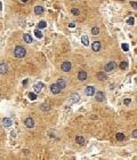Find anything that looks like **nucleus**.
Segmentation results:
<instances>
[{"mask_svg":"<svg viewBox=\"0 0 137 160\" xmlns=\"http://www.w3.org/2000/svg\"><path fill=\"white\" fill-rule=\"evenodd\" d=\"M14 55H15V57H17V58H23V57L26 55L25 48L22 47V46H17V47H15V49H14Z\"/></svg>","mask_w":137,"mask_h":160,"instance_id":"nucleus-1","label":"nucleus"},{"mask_svg":"<svg viewBox=\"0 0 137 160\" xmlns=\"http://www.w3.org/2000/svg\"><path fill=\"white\" fill-rule=\"evenodd\" d=\"M50 90H51V93H53V94H60L61 90H62V88L60 87V85L56 82V84H53V85L50 86Z\"/></svg>","mask_w":137,"mask_h":160,"instance_id":"nucleus-2","label":"nucleus"},{"mask_svg":"<svg viewBox=\"0 0 137 160\" xmlns=\"http://www.w3.org/2000/svg\"><path fill=\"white\" fill-rule=\"evenodd\" d=\"M115 66H117L115 62L111 61V62H109L107 64H106V65H105V71H106V72H111V71H113V70L115 69Z\"/></svg>","mask_w":137,"mask_h":160,"instance_id":"nucleus-3","label":"nucleus"},{"mask_svg":"<svg viewBox=\"0 0 137 160\" xmlns=\"http://www.w3.org/2000/svg\"><path fill=\"white\" fill-rule=\"evenodd\" d=\"M71 63L68 62V61H66V62H63L62 63V65H61V69H62V71L64 72H68L70 70H71Z\"/></svg>","mask_w":137,"mask_h":160,"instance_id":"nucleus-4","label":"nucleus"},{"mask_svg":"<svg viewBox=\"0 0 137 160\" xmlns=\"http://www.w3.org/2000/svg\"><path fill=\"white\" fill-rule=\"evenodd\" d=\"M104 97H105V95H104L103 91H96V94H95V98H96V101H98V102H103V101H104Z\"/></svg>","mask_w":137,"mask_h":160,"instance_id":"nucleus-5","label":"nucleus"},{"mask_svg":"<svg viewBox=\"0 0 137 160\" xmlns=\"http://www.w3.org/2000/svg\"><path fill=\"white\" fill-rule=\"evenodd\" d=\"M24 125H25L27 128H32L34 126V120L32 118H26L25 121H24Z\"/></svg>","mask_w":137,"mask_h":160,"instance_id":"nucleus-6","label":"nucleus"},{"mask_svg":"<svg viewBox=\"0 0 137 160\" xmlns=\"http://www.w3.org/2000/svg\"><path fill=\"white\" fill-rule=\"evenodd\" d=\"M85 93H86V95H88V96H93V95H95V88L93 86H88L86 88Z\"/></svg>","mask_w":137,"mask_h":160,"instance_id":"nucleus-7","label":"nucleus"},{"mask_svg":"<svg viewBox=\"0 0 137 160\" xmlns=\"http://www.w3.org/2000/svg\"><path fill=\"white\" fill-rule=\"evenodd\" d=\"M8 71V66H7V64L4 62H1L0 64V72H1V74H5V73H7Z\"/></svg>","mask_w":137,"mask_h":160,"instance_id":"nucleus-8","label":"nucleus"},{"mask_svg":"<svg viewBox=\"0 0 137 160\" xmlns=\"http://www.w3.org/2000/svg\"><path fill=\"white\" fill-rule=\"evenodd\" d=\"M43 87H45V85H43L42 82H38V84L34 85V91H35V93H40Z\"/></svg>","mask_w":137,"mask_h":160,"instance_id":"nucleus-9","label":"nucleus"},{"mask_svg":"<svg viewBox=\"0 0 137 160\" xmlns=\"http://www.w3.org/2000/svg\"><path fill=\"white\" fill-rule=\"evenodd\" d=\"M78 79L80 81H84V80L87 79V72L86 71H80L78 73Z\"/></svg>","mask_w":137,"mask_h":160,"instance_id":"nucleus-10","label":"nucleus"},{"mask_svg":"<svg viewBox=\"0 0 137 160\" xmlns=\"http://www.w3.org/2000/svg\"><path fill=\"white\" fill-rule=\"evenodd\" d=\"M91 49H93L94 52H98V50L101 49V42H99V41H95V42H93V45H91Z\"/></svg>","mask_w":137,"mask_h":160,"instance_id":"nucleus-11","label":"nucleus"},{"mask_svg":"<svg viewBox=\"0 0 137 160\" xmlns=\"http://www.w3.org/2000/svg\"><path fill=\"white\" fill-rule=\"evenodd\" d=\"M2 125H4L5 127H9V126L13 125V121H11L9 118H4V119H2Z\"/></svg>","mask_w":137,"mask_h":160,"instance_id":"nucleus-12","label":"nucleus"},{"mask_svg":"<svg viewBox=\"0 0 137 160\" xmlns=\"http://www.w3.org/2000/svg\"><path fill=\"white\" fill-rule=\"evenodd\" d=\"M34 13H35V15H41L43 13V8L41 6H35L34 7Z\"/></svg>","mask_w":137,"mask_h":160,"instance_id":"nucleus-13","label":"nucleus"},{"mask_svg":"<svg viewBox=\"0 0 137 160\" xmlns=\"http://www.w3.org/2000/svg\"><path fill=\"white\" fill-rule=\"evenodd\" d=\"M96 77H97V79H98V80H105V79H107V77H106L105 72H98V73L96 74Z\"/></svg>","mask_w":137,"mask_h":160,"instance_id":"nucleus-14","label":"nucleus"},{"mask_svg":"<svg viewBox=\"0 0 137 160\" xmlns=\"http://www.w3.org/2000/svg\"><path fill=\"white\" fill-rule=\"evenodd\" d=\"M23 39H24V41L27 42V44H31V42L33 41V40H32V37L30 36L29 33H25V34L23 36Z\"/></svg>","mask_w":137,"mask_h":160,"instance_id":"nucleus-15","label":"nucleus"},{"mask_svg":"<svg viewBox=\"0 0 137 160\" xmlns=\"http://www.w3.org/2000/svg\"><path fill=\"white\" fill-rule=\"evenodd\" d=\"M79 99H80V96L77 95V94H73V95L71 96V98H70V102H71V103H77Z\"/></svg>","mask_w":137,"mask_h":160,"instance_id":"nucleus-16","label":"nucleus"},{"mask_svg":"<svg viewBox=\"0 0 137 160\" xmlns=\"http://www.w3.org/2000/svg\"><path fill=\"white\" fill-rule=\"evenodd\" d=\"M57 84L60 85V87L62 89L66 87V82H65V80H64V79H58V80H57Z\"/></svg>","mask_w":137,"mask_h":160,"instance_id":"nucleus-17","label":"nucleus"},{"mask_svg":"<svg viewBox=\"0 0 137 160\" xmlns=\"http://www.w3.org/2000/svg\"><path fill=\"white\" fill-rule=\"evenodd\" d=\"M81 42H82V45H85V46H88V45H89V39H88V37L87 36L81 37Z\"/></svg>","mask_w":137,"mask_h":160,"instance_id":"nucleus-18","label":"nucleus"},{"mask_svg":"<svg viewBox=\"0 0 137 160\" xmlns=\"http://www.w3.org/2000/svg\"><path fill=\"white\" fill-rule=\"evenodd\" d=\"M76 142H77L78 144H80V145H82V144L85 143V138H84L82 136H77V137H76Z\"/></svg>","mask_w":137,"mask_h":160,"instance_id":"nucleus-19","label":"nucleus"},{"mask_svg":"<svg viewBox=\"0 0 137 160\" xmlns=\"http://www.w3.org/2000/svg\"><path fill=\"white\" fill-rule=\"evenodd\" d=\"M115 138L118 140V141H123L125 140V134L123 133H118L115 135Z\"/></svg>","mask_w":137,"mask_h":160,"instance_id":"nucleus-20","label":"nucleus"},{"mask_svg":"<svg viewBox=\"0 0 137 160\" xmlns=\"http://www.w3.org/2000/svg\"><path fill=\"white\" fill-rule=\"evenodd\" d=\"M91 34H94V36H97V34H99V29L98 27H93L91 29Z\"/></svg>","mask_w":137,"mask_h":160,"instance_id":"nucleus-21","label":"nucleus"},{"mask_svg":"<svg viewBox=\"0 0 137 160\" xmlns=\"http://www.w3.org/2000/svg\"><path fill=\"white\" fill-rule=\"evenodd\" d=\"M46 27H47V23H46L45 21H41V22H39V24H38V29H45Z\"/></svg>","mask_w":137,"mask_h":160,"instance_id":"nucleus-22","label":"nucleus"},{"mask_svg":"<svg viewBox=\"0 0 137 160\" xmlns=\"http://www.w3.org/2000/svg\"><path fill=\"white\" fill-rule=\"evenodd\" d=\"M34 34H35V37H37V38H39V39L43 37V34L41 33V31H40V30H35V31H34Z\"/></svg>","mask_w":137,"mask_h":160,"instance_id":"nucleus-23","label":"nucleus"},{"mask_svg":"<svg viewBox=\"0 0 137 160\" xmlns=\"http://www.w3.org/2000/svg\"><path fill=\"white\" fill-rule=\"evenodd\" d=\"M120 68H121V70H126V69L128 68V63L127 62H121L120 63Z\"/></svg>","mask_w":137,"mask_h":160,"instance_id":"nucleus-24","label":"nucleus"},{"mask_svg":"<svg viewBox=\"0 0 137 160\" xmlns=\"http://www.w3.org/2000/svg\"><path fill=\"white\" fill-rule=\"evenodd\" d=\"M40 109H41V110H45V111H48V110L50 109V107H49L47 103H45V104H42V105H40Z\"/></svg>","mask_w":137,"mask_h":160,"instance_id":"nucleus-25","label":"nucleus"},{"mask_svg":"<svg viewBox=\"0 0 137 160\" xmlns=\"http://www.w3.org/2000/svg\"><path fill=\"white\" fill-rule=\"evenodd\" d=\"M29 98L31 101H34V99H37V95L34 93H29Z\"/></svg>","mask_w":137,"mask_h":160,"instance_id":"nucleus-26","label":"nucleus"},{"mask_svg":"<svg viewBox=\"0 0 137 160\" xmlns=\"http://www.w3.org/2000/svg\"><path fill=\"white\" fill-rule=\"evenodd\" d=\"M127 23H128L129 25H133V24L135 23V18H134V17H129L128 19H127Z\"/></svg>","mask_w":137,"mask_h":160,"instance_id":"nucleus-27","label":"nucleus"},{"mask_svg":"<svg viewBox=\"0 0 137 160\" xmlns=\"http://www.w3.org/2000/svg\"><path fill=\"white\" fill-rule=\"evenodd\" d=\"M71 13H72L73 15H79V14H80V11H79L78 8H72L71 9Z\"/></svg>","mask_w":137,"mask_h":160,"instance_id":"nucleus-28","label":"nucleus"},{"mask_svg":"<svg viewBox=\"0 0 137 160\" xmlns=\"http://www.w3.org/2000/svg\"><path fill=\"white\" fill-rule=\"evenodd\" d=\"M121 47H122V49H123L125 52H128V50H129V45L128 44H122V46H121Z\"/></svg>","mask_w":137,"mask_h":160,"instance_id":"nucleus-29","label":"nucleus"},{"mask_svg":"<svg viewBox=\"0 0 137 160\" xmlns=\"http://www.w3.org/2000/svg\"><path fill=\"white\" fill-rule=\"evenodd\" d=\"M130 6L134 9H137V2L136 1H131V2H130Z\"/></svg>","mask_w":137,"mask_h":160,"instance_id":"nucleus-30","label":"nucleus"},{"mask_svg":"<svg viewBox=\"0 0 137 160\" xmlns=\"http://www.w3.org/2000/svg\"><path fill=\"white\" fill-rule=\"evenodd\" d=\"M130 102H131V101H130V98H126V99H125V102H123V103H125V104H126V105H128L129 103H130Z\"/></svg>","mask_w":137,"mask_h":160,"instance_id":"nucleus-31","label":"nucleus"},{"mask_svg":"<svg viewBox=\"0 0 137 160\" xmlns=\"http://www.w3.org/2000/svg\"><path fill=\"white\" fill-rule=\"evenodd\" d=\"M131 135H133V137L137 138V129H136V130H133V134H131Z\"/></svg>","mask_w":137,"mask_h":160,"instance_id":"nucleus-32","label":"nucleus"},{"mask_svg":"<svg viewBox=\"0 0 137 160\" xmlns=\"http://www.w3.org/2000/svg\"><path fill=\"white\" fill-rule=\"evenodd\" d=\"M68 27H74L76 25H74V23H71V24H68Z\"/></svg>","mask_w":137,"mask_h":160,"instance_id":"nucleus-33","label":"nucleus"},{"mask_svg":"<svg viewBox=\"0 0 137 160\" xmlns=\"http://www.w3.org/2000/svg\"><path fill=\"white\" fill-rule=\"evenodd\" d=\"M21 1H23V2H26V1H27V0H21Z\"/></svg>","mask_w":137,"mask_h":160,"instance_id":"nucleus-34","label":"nucleus"}]
</instances>
